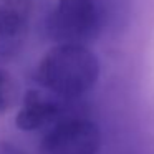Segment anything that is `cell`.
<instances>
[{"label":"cell","mask_w":154,"mask_h":154,"mask_svg":"<svg viewBox=\"0 0 154 154\" xmlns=\"http://www.w3.org/2000/svg\"><path fill=\"white\" fill-rule=\"evenodd\" d=\"M101 75V63L86 45L60 43L42 57L37 80L42 88L66 100L90 93Z\"/></svg>","instance_id":"1"},{"label":"cell","mask_w":154,"mask_h":154,"mask_svg":"<svg viewBox=\"0 0 154 154\" xmlns=\"http://www.w3.org/2000/svg\"><path fill=\"white\" fill-rule=\"evenodd\" d=\"M106 12L98 0H58L47 20V33L57 45H86L101 35Z\"/></svg>","instance_id":"2"},{"label":"cell","mask_w":154,"mask_h":154,"mask_svg":"<svg viewBox=\"0 0 154 154\" xmlns=\"http://www.w3.org/2000/svg\"><path fill=\"white\" fill-rule=\"evenodd\" d=\"M100 149V126L85 116H73L48 128L38 154H98Z\"/></svg>","instance_id":"3"},{"label":"cell","mask_w":154,"mask_h":154,"mask_svg":"<svg viewBox=\"0 0 154 154\" xmlns=\"http://www.w3.org/2000/svg\"><path fill=\"white\" fill-rule=\"evenodd\" d=\"M75 100H66L48 90H28L22 98L20 108L15 114V126L23 133H32L73 116H81L71 108Z\"/></svg>","instance_id":"4"},{"label":"cell","mask_w":154,"mask_h":154,"mask_svg":"<svg viewBox=\"0 0 154 154\" xmlns=\"http://www.w3.org/2000/svg\"><path fill=\"white\" fill-rule=\"evenodd\" d=\"M30 28V2L0 0V66L23 50Z\"/></svg>","instance_id":"5"},{"label":"cell","mask_w":154,"mask_h":154,"mask_svg":"<svg viewBox=\"0 0 154 154\" xmlns=\"http://www.w3.org/2000/svg\"><path fill=\"white\" fill-rule=\"evenodd\" d=\"M20 101V85L15 76L0 66V114H5Z\"/></svg>","instance_id":"6"},{"label":"cell","mask_w":154,"mask_h":154,"mask_svg":"<svg viewBox=\"0 0 154 154\" xmlns=\"http://www.w3.org/2000/svg\"><path fill=\"white\" fill-rule=\"evenodd\" d=\"M0 154H27L18 146L8 143V141H0Z\"/></svg>","instance_id":"7"},{"label":"cell","mask_w":154,"mask_h":154,"mask_svg":"<svg viewBox=\"0 0 154 154\" xmlns=\"http://www.w3.org/2000/svg\"><path fill=\"white\" fill-rule=\"evenodd\" d=\"M25 2H30V4H32V2H33V0H25Z\"/></svg>","instance_id":"8"}]
</instances>
